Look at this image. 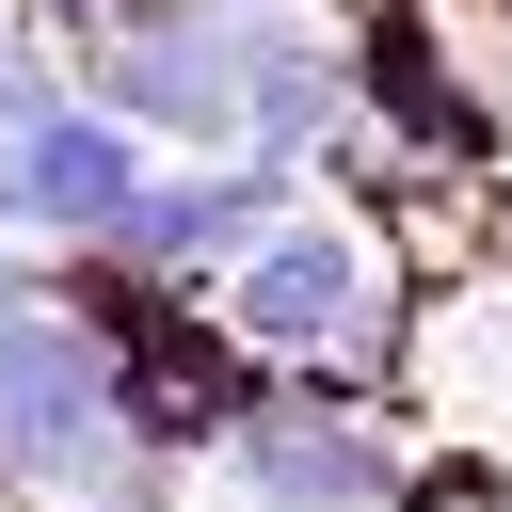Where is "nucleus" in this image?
<instances>
[{
    "mask_svg": "<svg viewBox=\"0 0 512 512\" xmlns=\"http://www.w3.org/2000/svg\"><path fill=\"white\" fill-rule=\"evenodd\" d=\"M208 320H224L256 368H368V352H384V256H368V224H336V208H272V224L208 272Z\"/></svg>",
    "mask_w": 512,
    "mask_h": 512,
    "instance_id": "nucleus-1",
    "label": "nucleus"
},
{
    "mask_svg": "<svg viewBox=\"0 0 512 512\" xmlns=\"http://www.w3.org/2000/svg\"><path fill=\"white\" fill-rule=\"evenodd\" d=\"M336 64H352V112L400 128V160H496V96L448 64L432 0H368V16L336 32Z\"/></svg>",
    "mask_w": 512,
    "mask_h": 512,
    "instance_id": "nucleus-6",
    "label": "nucleus"
},
{
    "mask_svg": "<svg viewBox=\"0 0 512 512\" xmlns=\"http://www.w3.org/2000/svg\"><path fill=\"white\" fill-rule=\"evenodd\" d=\"M112 464V336L48 288L0 320V496H80Z\"/></svg>",
    "mask_w": 512,
    "mask_h": 512,
    "instance_id": "nucleus-2",
    "label": "nucleus"
},
{
    "mask_svg": "<svg viewBox=\"0 0 512 512\" xmlns=\"http://www.w3.org/2000/svg\"><path fill=\"white\" fill-rule=\"evenodd\" d=\"M288 192H304L288 160H192V176H144V192H128V224L96 240V272H112V288H176V304H192V288H208V272L288 208Z\"/></svg>",
    "mask_w": 512,
    "mask_h": 512,
    "instance_id": "nucleus-5",
    "label": "nucleus"
},
{
    "mask_svg": "<svg viewBox=\"0 0 512 512\" xmlns=\"http://www.w3.org/2000/svg\"><path fill=\"white\" fill-rule=\"evenodd\" d=\"M256 512H400V448H384V416H352V400H304V384H272L224 448H208Z\"/></svg>",
    "mask_w": 512,
    "mask_h": 512,
    "instance_id": "nucleus-3",
    "label": "nucleus"
},
{
    "mask_svg": "<svg viewBox=\"0 0 512 512\" xmlns=\"http://www.w3.org/2000/svg\"><path fill=\"white\" fill-rule=\"evenodd\" d=\"M192 16H240V0H48L64 48H112V32H192Z\"/></svg>",
    "mask_w": 512,
    "mask_h": 512,
    "instance_id": "nucleus-7",
    "label": "nucleus"
},
{
    "mask_svg": "<svg viewBox=\"0 0 512 512\" xmlns=\"http://www.w3.org/2000/svg\"><path fill=\"white\" fill-rule=\"evenodd\" d=\"M16 304H48V272H32L16 240H0V320H16Z\"/></svg>",
    "mask_w": 512,
    "mask_h": 512,
    "instance_id": "nucleus-8",
    "label": "nucleus"
},
{
    "mask_svg": "<svg viewBox=\"0 0 512 512\" xmlns=\"http://www.w3.org/2000/svg\"><path fill=\"white\" fill-rule=\"evenodd\" d=\"M144 176H160L144 128H112L96 96H48L32 128H0V240H112Z\"/></svg>",
    "mask_w": 512,
    "mask_h": 512,
    "instance_id": "nucleus-4",
    "label": "nucleus"
}]
</instances>
